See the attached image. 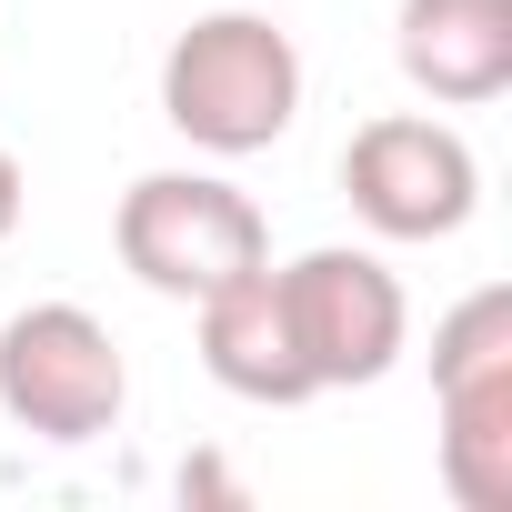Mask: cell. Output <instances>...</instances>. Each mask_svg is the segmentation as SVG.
<instances>
[{"instance_id": "obj_1", "label": "cell", "mask_w": 512, "mask_h": 512, "mask_svg": "<svg viewBox=\"0 0 512 512\" xmlns=\"http://www.w3.org/2000/svg\"><path fill=\"white\" fill-rule=\"evenodd\" d=\"M161 121L211 151V161H251L302 121V51L272 11H201L171 51H161Z\"/></svg>"}, {"instance_id": "obj_2", "label": "cell", "mask_w": 512, "mask_h": 512, "mask_svg": "<svg viewBox=\"0 0 512 512\" xmlns=\"http://www.w3.org/2000/svg\"><path fill=\"white\" fill-rule=\"evenodd\" d=\"M111 241H121V272L161 302H201V292L272 262L262 201L231 191L221 171H141L111 211Z\"/></svg>"}, {"instance_id": "obj_3", "label": "cell", "mask_w": 512, "mask_h": 512, "mask_svg": "<svg viewBox=\"0 0 512 512\" xmlns=\"http://www.w3.org/2000/svg\"><path fill=\"white\" fill-rule=\"evenodd\" d=\"M442 492L462 512H512V292L482 282L432 322Z\"/></svg>"}, {"instance_id": "obj_4", "label": "cell", "mask_w": 512, "mask_h": 512, "mask_svg": "<svg viewBox=\"0 0 512 512\" xmlns=\"http://www.w3.org/2000/svg\"><path fill=\"white\" fill-rule=\"evenodd\" d=\"M121 402H131V362L111 342L101 312L81 302H31L0 322V412H11L31 442H101L121 432Z\"/></svg>"}, {"instance_id": "obj_5", "label": "cell", "mask_w": 512, "mask_h": 512, "mask_svg": "<svg viewBox=\"0 0 512 512\" xmlns=\"http://www.w3.org/2000/svg\"><path fill=\"white\" fill-rule=\"evenodd\" d=\"M272 282H282V312H292L312 392H362V382H382L402 362L412 302H402V272L382 262V251L322 241V251H302V262H282Z\"/></svg>"}, {"instance_id": "obj_6", "label": "cell", "mask_w": 512, "mask_h": 512, "mask_svg": "<svg viewBox=\"0 0 512 512\" xmlns=\"http://www.w3.org/2000/svg\"><path fill=\"white\" fill-rule=\"evenodd\" d=\"M342 201L382 241H452L482 211V151L432 111H382L342 151Z\"/></svg>"}, {"instance_id": "obj_7", "label": "cell", "mask_w": 512, "mask_h": 512, "mask_svg": "<svg viewBox=\"0 0 512 512\" xmlns=\"http://www.w3.org/2000/svg\"><path fill=\"white\" fill-rule=\"evenodd\" d=\"M191 312H201V372H211L231 402H262V412L322 402L312 372H302V342H292V312H282L272 262L241 272V282H221V292H201Z\"/></svg>"}, {"instance_id": "obj_8", "label": "cell", "mask_w": 512, "mask_h": 512, "mask_svg": "<svg viewBox=\"0 0 512 512\" xmlns=\"http://www.w3.org/2000/svg\"><path fill=\"white\" fill-rule=\"evenodd\" d=\"M392 61L442 111L502 101L512 91V0H402L392 11Z\"/></svg>"}, {"instance_id": "obj_9", "label": "cell", "mask_w": 512, "mask_h": 512, "mask_svg": "<svg viewBox=\"0 0 512 512\" xmlns=\"http://www.w3.org/2000/svg\"><path fill=\"white\" fill-rule=\"evenodd\" d=\"M21 211H31V181H21V161H11V141H0V241L21 231Z\"/></svg>"}]
</instances>
